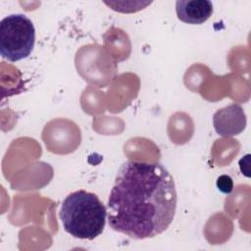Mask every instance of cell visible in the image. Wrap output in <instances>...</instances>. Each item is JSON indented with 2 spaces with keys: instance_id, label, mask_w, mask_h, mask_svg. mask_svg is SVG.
I'll return each mask as SVG.
<instances>
[{
  "instance_id": "obj_1",
  "label": "cell",
  "mask_w": 251,
  "mask_h": 251,
  "mask_svg": "<svg viewBox=\"0 0 251 251\" xmlns=\"http://www.w3.org/2000/svg\"><path fill=\"white\" fill-rule=\"evenodd\" d=\"M176 202L174 177L162 164L126 161L108 198V223L132 239L152 238L171 226Z\"/></svg>"
},
{
  "instance_id": "obj_3",
  "label": "cell",
  "mask_w": 251,
  "mask_h": 251,
  "mask_svg": "<svg viewBox=\"0 0 251 251\" xmlns=\"http://www.w3.org/2000/svg\"><path fill=\"white\" fill-rule=\"evenodd\" d=\"M35 42V28L24 14H12L0 22V54L10 62L30 55Z\"/></svg>"
},
{
  "instance_id": "obj_4",
  "label": "cell",
  "mask_w": 251,
  "mask_h": 251,
  "mask_svg": "<svg viewBox=\"0 0 251 251\" xmlns=\"http://www.w3.org/2000/svg\"><path fill=\"white\" fill-rule=\"evenodd\" d=\"M246 114L239 104H229L216 111L213 115V126L216 132L224 137L241 133L246 127Z\"/></svg>"
},
{
  "instance_id": "obj_5",
  "label": "cell",
  "mask_w": 251,
  "mask_h": 251,
  "mask_svg": "<svg viewBox=\"0 0 251 251\" xmlns=\"http://www.w3.org/2000/svg\"><path fill=\"white\" fill-rule=\"evenodd\" d=\"M213 3L209 0H178L176 12L179 21L189 25H201L213 14Z\"/></svg>"
},
{
  "instance_id": "obj_6",
  "label": "cell",
  "mask_w": 251,
  "mask_h": 251,
  "mask_svg": "<svg viewBox=\"0 0 251 251\" xmlns=\"http://www.w3.org/2000/svg\"><path fill=\"white\" fill-rule=\"evenodd\" d=\"M217 188L224 194H230L233 190V180L227 175H222L217 178Z\"/></svg>"
},
{
  "instance_id": "obj_2",
  "label": "cell",
  "mask_w": 251,
  "mask_h": 251,
  "mask_svg": "<svg viewBox=\"0 0 251 251\" xmlns=\"http://www.w3.org/2000/svg\"><path fill=\"white\" fill-rule=\"evenodd\" d=\"M59 217L65 231L73 237L93 240L104 230L107 209L96 194L80 189L66 196Z\"/></svg>"
}]
</instances>
